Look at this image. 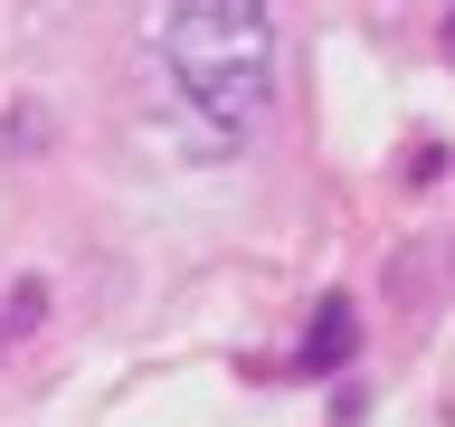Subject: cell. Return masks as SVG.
Wrapping results in <instances>:
<instances>
[{
  "mask_svg": "<svg viewBox=\"0 0 455 427\" xmlns=\"http://www.w3.org/2000/svg\"><path fill=\"white\" fill-rule=\"evenodd\" d=\"M446 256H455V247H446Z\"/></svg>",
  "mask_w": 455,
  "mask_h": 427,
  "instance_id": "277c9868",
  "label": "cell"
},
{
  "mask_svg": "<svg viewBox=\"0 0 455 427\" xmlns=\"http://www.w3.org/2000/svg\"><path fill=\"white\" fill-rule=\"evenodd\" d=\"M351 351H361V304H351V294H323V304H313V333L294 342V370H304V380H332Z\"/></svg>",
  "mask_w": 455,
  "mask_h": 427,
  "instance_id": "7a4b0ae2",
  "label": "cell"
},
{
  "mask_svg": "<svg viewBox=\"0 0 455 427\" xmlns=\"http://www.w3.org/2000/svg\"><path fill=\"white\" fill-rule=\"evenodd\" d=\"M38 323H48V276H20L10 294H0V351H20Z\"/></svg>",
  "mask_w": 455,
  "mask_h": 427,
  "instance_id": "3957f363",
  "label": "cell"
},
{
  "mask_svg": "<svg viewBox=\"0 0 455 427\" xmlns=\"http://www.w3.org/2000/svg\"><path fill=\"white\" fill-rule=\"evenodd\" d=\"M162 67L180 77L219 133H247L256 114L275 105V38H266V10L256 0H190L162 20Z\"/></svg>",
  "mask_w": 455,
  "mask_h": 427,
  "instance_id": "6da1fadb",
  "label": "cell"
}]
</instances>
